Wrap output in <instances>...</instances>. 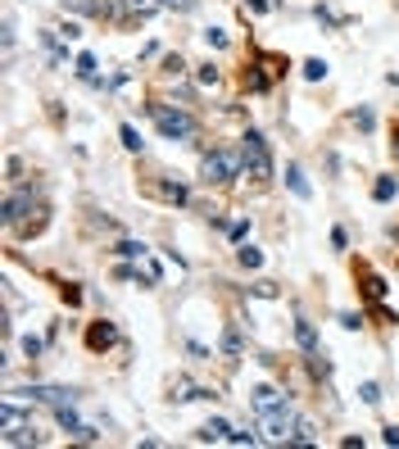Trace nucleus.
Segmentation results:
<instances>
[{
  "label": "nucleus",
  "mask_w": 399,
  "mask_h": 449,
  "mask_svg": "<svg viewBox=\"0 0 399 449\" xmlns=\"http://www.w3.org/2000/svg\"><path fill=\"white\" fill-rule=\"evenodd\" d=\"M145 114H150V123H155L159 128V136H164V141H191V136L200 132L195 128V118L186 114V109H177V105H145Z\"/></svg>",
  "instance_id": "nucleus-1"
},
{
  "label": "nucleus",
  "mask_w": 399,
  "mask_h": 449,
  "mask_svg": "<svg viewBox=\"0 0 399 449\" xmlns=\"http://www.w3.org/2000/svg\"><path fill=\"white\" fill-rule=\"evenodd\" d=\"M241 168H245V177H254V182H272V150H268L264 132L249 128L241 136Z\"/></svg>",
  "instance_id": "nucleus-2"
},
{
  "label": "nucleus",
  "mask_w": 399,
  "mask_h": 449,
  "mask_svg": "<svg viewBox=\"0 0 399 449\" xmlns=\"http://www.w3.org/2000/svg\"><path fill=\"white\" fill-rule=\"evenodd\" d=\"M241 172H245V168H241V159H236L232 150H222V145H218V150H209V155L200 159V177H204L209 186H227V182L241 177Z\"/></svg>",
  "instance_id": "nucleus-3"
},
{
  "label": "nucleus",
  "mask_w": 399,
  "mask_h": 449,
  "mask_svg": "<svg viewBox=\"0 0 399 449\" xmlns=\"http://www.w3.org/2000/svg\"><path fill=\"white\" fill-rule=\"evenodd\" d=\"M295 413L291 404H277L268 408V413H259V431H264V440H277V445H291V431H295Z\"/></svg>",
  "instance_id": "nucleus-4"
},
{
  "label": "nucleus",
  "mask_w": 399,
  "mask_h": 449,
  "mask_svg": "<svg viewBox=\"0 0 399 449\" xmlns=\"http://www.w3.org/2000/svg\"><path fill=\"white\" fill-rule=\"evenodd\" d=\"M19 395H28L32 404H50V408L78 404V391H68V386H28V391H19Z\"/></svg>",
  "instance_id": "nucleus-5"
},
{
  "label": "nucleus",
  "mask_w": 399,
  "mask_h": 449,
  "mask_svg": "<svg viewBox=\"0 0 399 449\" xmlns=\"http://www.w3.org/2000/svg\"><path fill=\"white\" fill-rule=\"evenodd\" d=\"M141 191L155 195V200H164V205H186V200H191V191H186L182 182H172V177H150Z\"/></svg>",
  "instance_id": "nucleus-6"
},
{
  "label": "nucleus",
  "mask_w": 399,
  "mask_h": 449,
  "mask_svg": "<svg viewBox=\"0 0 399 449\" xmlns=\"http://www.w3.org/2000/svg\"><path fill=\"white\" fill-rule=\"evenodd\" d=\"M164 0H118V19H150Z\"/></svg>",
  "instance_id": "nucleus-7"
},
{
  "label": "nucleus",
  "mask_w": 399,
  "mask_h": 449,
  "mask_svg": "<svg viewBox=\"0 0 399 449\" xmlns=\"http://www.w3.org/2000/svg\"><path fill=\"white\" fill-rule=\"evenodd\" d=\"M295 341H299V349H304L309 358L322 354V349H318V331H314V322H309V318H295Z\"/></svg>",
  "instance_id": "nucleus-8"
},
{
  "label": "nucleus",
  "mask_w": 399,
  "mask_h": 449,
  "mask_svg": "<svg viewBox=\"0 0 399 449\" xmlns=\"http://www.w3.org/2000/svg\"><path fill=\"white\" fill-rule=\"evenodd\" d=\"M0 440H5V445H36L41 435H36L32 422H19V427H5V431H0Z\"/></svg>",
  "instance_id": "nucleus-9"
},
{
  "label": "nucleus",
  "mask_w": 399,
  "mask_h": 449,
  "mask_svg": "<svg viewBox=\"0 0 399 449\" xmlns=\"http://www.w3.org/2000/svg\"><path fill=\"white\" fill-rule=\"evenodd\" d=\"M286 186H291L295 200H314V186L304 182V168H299V164H286Z\"/></svg>",
  "instance_id": "nucleus-10"
},
{
  "label": "nucleus",
  "mask_w": 399,
  "mask_h": 449,
  "mask_svg": "<svg viewBox=\"0 0 399 449\" xmlns=\"http://www.w3.org/2000/svg\"><path fill=\"white\" fill-rule=\"evenodd\" d=\"M118 341V331H114V322H95V327L91 331H86V345H91V349H109V345H114Z\"/></svg>",
  "instance_id": "nucleus-11"
},
{
  "label": "nucleus",
  "mask_w": 399,
  "mask_h": 449,
  "mask_svg": "<svg viewBox=\"0 0 399 449\" xmlns=\"http://www.w3.org/2000/svg\"><path fill=\"white\" fill-rule=\"evenodd\" d=\"M249 399H254V413H268V408L286 404V395H281V391H272V386H259V391L249 395Z\"/></svg>",
  "instance_id": "nucleus-12"
},
{
  "label": "nucleus",
  "mask_w": 399,
  "mask_h": 449,
  "mask_svg": "<svg viewBox=\"0 0 399 449\" xmlns=\"http://www.w3.org/2000/svg\"><path fill=\"white\" fill-rule=\"evenodd\" d=\"M227 435H232V427L222 418H209L204 427H200V440H227Z\"/></svg>",
  "instance_id": "nucleus-13"
},
{
  "label": "nucleus",
  "mask_w": 399,
  "mask_h": 449,
  "mask_svg": "<svg viewBox=\"0 0 399 449\" xmlns=\"http://www.w3.org/2000/svg\"><path fill=\"white\" fill-rule=\"evenodd\" d=\"M363 295L372 299V304H381V299H385V282L377 277V272H368V268H363Z\"/></svg>",
  "instance_id": "nucleus-14"
},
{
  "label": "nucleus",
  "mask_w": 399,
  "mask_h": 449,
  "mask_svg": "<svg viewBox=\"0 0 399 449\" xmlns=\"http://www.w3.org/2000/svg\"><path fill=\"white\" fill-rule=\"evenodd\" d=\"M395 195H399L395 177H377V182H372V200H377V205H385V200H395Z\"/></svg>",
  "instance_id": "nucleus-15"
},
{
  "label": "nucleus",
  "mask_w": 399,
  "mask_h": 449,
  "mask_svg": "<svg viewBox=\"0 0 399 449\" xmlns=\"http://www.w3.org/2000/svg\"><path fill=\"white\" fill-rule=\"evenodd\" d=\"M236 259H241L245 268H264V249H254V245H241V249H236Z\"/></svg>",
  "instance_id": "nucleus-16"
},
{
  "label": "nucleus",
  "mask_w": 399,
  "mask_h": 449,
  "mask_svg": "<svg viewBox=\"0 0 399 449\" xmlns=\"http://www.w3.org/2000/svg\"><path fill=\"white\" fill-rule=\"evenodd\" d=\"M73 73H78L82 82H91V78H95V55H78V64H73Z\"/></svg>",
  "instance_id": "nucleus-17"
},
{
  "label": "nucleus",
  "mask_w": 399,
  "mask_h": 449,
  "mask_svg": "<svg viewBox=\"0 0 399 449\" xmlns=\"http://www.w3.org/2000/svg\"><path fill=\"white\" fill-rule=\"evenodd\" d=\"M304 78L322 82V78H327V59H304Z\"/></svg>",
  "instance_id": "nucleus-18"
},
{
  "label": "nucleus",
  "mask_w": 399,
  "mask_h": 449,
  "mask_svg": "<svg viewBox=\"0 0 399 449\" xmlns=\"http://www.w3.org/2000/svg\"><path fill=\"white\" fill-rule=\"evenodd\" d=\"M309 440H314V422L299 418V422H295V431H291V445H309Z\"/></svg>",
  "instance_id": "nucleus-19"
},
{
  "label": "nucleus",
  "mask_w": 399,
  "mask_h": 449,
  "mask_svg": "<svg viewBox=\"0 0 399 449\" xmlns=\"http://www.w3.org/2000/svg\"><path fill=\"white\" fill-rule=\"evenodd\" d=\"M118 136H123V145H128L132 155H136V150H141V132H136L132 123H123V128H118Z\"/></svg>",
  "instance_id": "nucleus-20"
},
{
  "label": "nucleus",
  "mask_w": 399,
  "mask_h": 449,
  "mask_svg": "<svg viewBox=\"0 0 399 449\" xmlns=\"http://www.w3.org/2000/svg\"><path fill=\"white\" fill-rule=\"evenodd\" d=\"M118 254H123V259H136V264H141V259H145V245H141V241H118Z\"/></svg>",
  "instance_id": "nucleus-21"
},
{
  "label": "nucleus",
  "mask_w": 399,
  "mask_h": 449,
  "mask_svg": "<svg viewBox=\"0 0 399 449\" xmlns=\"http://www.w3.org/2000/svg\"><path fill=\"white\" fill-rule=\"evenodd\" d=\"M218 78H222V73H218L214 64H200V68H195V82H200V86H218Z\"/></svg>",
  "instance_id": "nucleus-22"
},
{
  "label": "nucleus",
  "mask_w": 399,
  "mask_h": 449,
  "mask_svg": "<svg viewBox=\"0 0 399 449\" xmlns=\"http://www.w3.org/2000/svg\"><path fill=\"white\" fill-rule=\"evenodd\" d=\"M222 354H227V358H236V354H241V336H236L232 327L222 331Z\"/></svg>",
  "instance_id": "nucleus-23"
},
{
  "label": "nucleus",
  "mask_w": 399,
  "mask_h": 449,
  "mask_svg": "<svg viewBox=\"0 0 399 449\" xmlns=\"http://www.w3.org/2000/svg\"><path fill=\"white\" fill-rule=\"evenodd\" d=\"M358 399H363V404H381V386L377 381H363V386H358Z\"/></svg>",
  "instance_id": "nucleus-24"
},
{
  "label": "nucleus",
  "mask_w": 399,
  "mask_h": 449,
  "mask_svg": "<svg viewBox=\"0 0 399 449\" xmlns=\"http://www.w3.org/2000/svg\"><path fill=\"white\" fill-rule=\"evenodd\" d=\"M204 41H209V50H227V32H222V28H204Z\"/></svg>",
  "instance_id": "nucleus-25"
},
{
  "label": "nucleus",
  "mask_w": 399,
  "mask_h": 449,
  "mask_svg": "<svg viewBox=\"0 0 399 449\" xmlns=\"http://www.w3.org/2000/svg\"><path fill=\"white\" fill-rule=\"evenodd\" d=\"M227 440H232V445H259V435H254V431H232Z\"/></svg>",
  "instance_id": "nucleus-26"
},
{
  "label": "nucleus",
  "mask_w": 399,
  "mask_h": 449,
  "mask_svg": "<svg viewBox=\"0 0 399 449\" xmlns=\"http://www.w3.org/2000/svg\"><path fill=\"white\" fill-rule=\"evenodd\" d=\"M354 123H358V128H363V132H372V123H377V118H372V109L363 105V109H358V114H354Z\"/></svg>",
  "instance_id": "nucleus-27"
},
{
  "label": "nucleus",
  "mask_w": 399,
  "mask_h": 449,
  "mask_svg": "<svg viewBox=\"0 0 399 449\" xmlns=\"http://www.w3.org/2000/svg\"><path fill=\"white\" fill-rule=\"evenodd\" d=\"M23 354L36 358V354H41V341H36V336H23Z\"/></svg>",
  "instance_id": "nucleus-28"
},
{
  "label": "nucleus",
  "mask_w": 399,
  "mask_h": 449,
  "mask_svg": "<svg viewBox=\"0 0 399 449\" xmlns=\"http://www.w3.org/2000/svg\"><path fill=\"white\" fill-rule=\"evenodd\" d=\"M59 36H64V41H78L82 28H78V23H64V28H59Z\"/></svg>",
  "instance_id": "nucleus-29"
},
{
  "label": "nucleus",
  "mask_w": 399,
  "mask_h": 449,
  "mask_svg": "<svg viewBox=\"0 0 399 449\" xmlns=\"http://www.w3.org/2000/svg\"><path fill=\"white\" fill-rule=\"evenodd\" d=\"M19 168H23V164H19L14 155H9V159H5V177H9V182H19Z\"/></svg>",
  "instance_id": "nucleus-30"
},
{
  "label": "nucleus",
  "mask_w": 399,
  "mask_h": 449,
  "mask_svg": "<svg viewBox=\"0 0 399 449\" xmlns=\"http://www.w3.org/2000/svg\"><path fill=\"white\" fill-rule=\"evenodd\" d=\"M331 245H336V249H345V245H349V236H345V227H336V232H331Z\"/></svg>",
  "instance_id": "nucleus-31"
},
{
  "label": "nucleus",
  "mask_w": 399,
  "mask_h": 449,
  "mask_svg": "<svg viewBox=\"0 0 399 449\" xmlns=\"http://www.w3.org/2000/svg\"><path fill=\"white\" fill-rule=\"evenodd\" d=\"M381 440H385V445H399V427H385V431H381Z\"/></svg>",
  "instance_id": "nucleus-32"
},
{
  "label": "nucleus",
  "mask_w": 399,
  "mask_h": 449,
  "mask_svg": "<svg viewBox=\"0 0 399 449\" xmlns=\"http://www.w3.org/2000/svg\"><path fill=\"white\" fill-rule=\"evenodd\" d=\"M249 9H254V14H268V9H272V0H249Z\"/></svg>",
  "instance_id": "nucleus-33"
},
{
  "label": "nucleus",
  "mask_w": 399,
  "mask_h": 449,
  "mask_svg": "<svg viewBox=\"0 0 399 449\" xmlns=\"http://www.w3.org/2000/svg\"><path fill=\"white\" fill-rule=\"evenodd\" d=\"M395 155H399V123H395Z\"/></svg>",
  "instance_id": "nucleus-34"
}]
</instances>
